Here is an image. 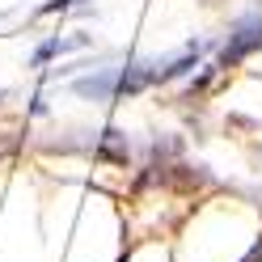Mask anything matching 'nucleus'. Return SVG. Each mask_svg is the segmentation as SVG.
<instances>
[{"label":"nucleus","mask_w":262,"mask_h":262,"mask_svg":"<svg viewBox=\"0 0 262 262\" xmlns=\"http://www.w3.org/2000/svg\"><path fill=\"white\" fill-rule=\"evenodd\" d=\"M254 51H262V13H250V17H241L228 30V42L220 51V68H233V63H241Z\"/></svg>","instance_id":"f257e3e1"},{"label":"nucleus","mask_w":262,"mask_h":262,"mask_svg":"<svg viewBox=\"0 0 262 262\" xmlns=\"http://www.w3.org/2000/svg\"><path fill=\"white\" fill-rule=\"evenodd\" d=\"M72 89H76L80 97L106 102V97L119 93V68H102V72H93V76H76V80H72Z\"/></svg>","instance_id":"f03ea898"},{"label":"nucleus","mask_w":262,"mask_h":262,"mask_svg":"<svg viewBox=\"0 0 262 262\" xmlns=\"http://www.w3.org/2000/svg\"><path fill=\"white\" fill-rule=\"evenodd\" d=\"M89 47V34H68V38H47L38 51H34V63H47L51 55H63V51H80Z\"/></svg>","instance_id":"7ed1b4c3"},{"label":"nucleus","mask_w":262,"mask_h":262,"mask_svg":"<svg viewBox=\"0 0 262 262\" xmlns=\"http://www.w3.org/2000/svg\"><path fill=\"white\" fill-rule=\"evenodd\" d=\"M194 59H199V47H186L178 59H169V63H157V80H173V76H182L186 68H194Z\"/></svg>","instance_id":"20e7f679"},{"label":"nucleus","mask_w":262,"mask_h":262,"mask_svg":"<svg viewBox=\"0 0 262 262\" xmlns=\"http://www.w3.org/2000/svg\"><path fill=\"white\" fill-rule=\"evenodd\" d=\"M102 152H110L114 161H127V148L119 144V131H106V148H102Z\"/></svg>","instance_id":"39448f33"},{"label":"nucleus","mask_w":262,"mask_h":262,"mask_svg":"<svg viewBox=\"0 0 262 262\" xmlns=\"http://www.w3.org/2000/svg\"><path fill=\"white\" fill-rule=\"evenodd\" d=\"M55 9L63 13V9H68V0H51V5H42V13H55Z\"/></svg>","instance_id":"423d86ee"}]
</instances>
